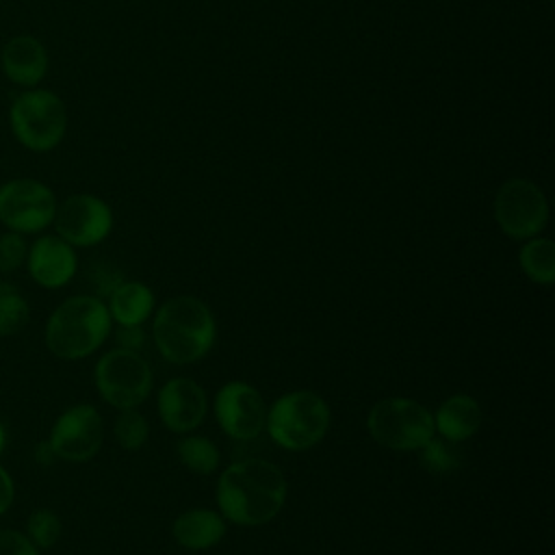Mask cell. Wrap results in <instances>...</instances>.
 I'll return each instance as SVG.
<instances>
[{
    "label": "cell",
    "mask_w": 555,
    "mask_h": 555,
    "mask_svg": "<svg viewBox=\"0 0 555 555\" xmlns=\"http://www.w3.org/2000/svg\"><path fill=\"white\" fill-rule=\"evenodd\" d=\"M48 50L35 35H15L0 50V69L22 89L39 87L48 74Z\"/></svg>",
    "instance_id": "obj_15"
},
{
    "label": "cell",
    "mask_w": 555,
    "mask_h": 555,
    "mask_svg": "<svg viewBox=\"0 0 555 555\" xmlns=\"http://www.w3.org/2000/svg\"><path fill=\"white\" fill-rule=\"evenodd\" d=\"M113 436L121 449L139 451L147 442V436H150L147 418L137 408L119 410V414L115 416V423H113Z\"/></svg>",
    "instance_id": "obj_22"
},
{
    "label": "cell",
    "mask_w": 555,
    "mask_h": 555,
    "mask_svg": "<svg viewBox=\"0 0 555 555\" xmlns=\"http://www.w3.org/2000/svg\"><path fill=\"white\" fill-rule=\"evenodd\" d=\"M4 444H7V431H4V425L0 423V453L4 451Z\"/></svg>",
    "instance_id": "obj_30"
},
{
    "label": "cell",
    "mask_w": 555,
    "mask_h": 555,
    "mask_svg": "<svg viewBox=\"0 0 555 555\" xmlns=\"http://www.w3.org/2000/svg\"><path fill=\"white\" fill-rule=\"evenodd\" d=\"M160 423L173 434H191L208 414V397L191 377H173L163 384L156 397Z\"/></svg>",
    "instance_id": "obj_13"
},
{
    "label": "cell",
    "mask_w": 555,
    "mask_h": 555,
    "mask_svg": "<svg viewBox=\"0 0 555 555\" xmlns=\"http://www.w3.org/2000/svg\"><path fill=\"white\" fill-rule=\"evenodd\" d=\"M421 453V466L431 475H447L460 468L462 460L457 453L455 442H449L444 438H431L425 447L418 449Z\"/></svg>",
    "instance_id": "obj_24"
},
{
    "label": "cell",
    "mask_w": 555,
    "mask_h": 555,
    "mask_svg": "<svg viewBox=\"0 0 555 555\" xmlns=\"http://www.w3.org/2000/svg\"><path fill=\"white\" fill-rule=\"evenodd\" d=\"M152 338L167 362L178 366L193 364L212 349L217 321L199 297L176 295L156 308Z\"/></svg>",
    "instance_id": "obj_2"
},
{
    "label": "cell",
    "mask_w": 555,
    "mask_h": 555,
    "mask_svg": "<svg viewBox=\"0 0 555 555\" xmlns=\"http://www.w3.org/2000/svg\"><path fill=\"white\" fill-rule=\"evenodd\" d=\"M30 319L28 299L13 284H0V336L20 334Z\"/></svg>",
    "instance_id": "obj_21"
},
{
    "label": "cell",
    "mask_w": 555,
    "mask_h": 555,
    "mask_svg": "<svg viewBox=\"0 0 555 555\" xmlns=\"http://www.w3.org/2000/svg\"><path fill=\"white\" fill-rule=\"evenodd\" d=\"M9 128L22 147L50 152L67 132L65 102L50 89H22L9 104Z\"/></svg>",
    "instance_id": "obj_5"
},
{
    "label": "cell",
    "mask_w": 555,
    "mask_h": 555,
    "mask_svg": "<svg viewBox=\"0 0 555 555\" xmlns=\"http://www.w3.org/2000/svg\"><path fill=\"white\" fill-rule=\"evenodd\" d=\"M215 418L232 440H254L264 431L267 403L260 390L247 382H225L215 395Z\"/></svg>",
    "instance_id": "obj_12"
},
{
    "label": "cell",
    "mask_w": 555,
    "mask_h": 555,
    "mask_svg": "<svg viewBox=\"0 0 555 555\" xmlns=\"http://www.w3.org/2000/svg\"><path fill=\"white\" fill-rule=\"evenodd\" d=\"M93 382L100 399L115 410L141 405L154 384L152 366L139 351L115 347L98 358Z\"/></svg>",
    "instance_id": "obj_7"
},
{
    "label": "cell",
    "mask_w": 555,
    "mask_h": 555,
    "mask_svg": "<svg viewBox=\"0 0 555 555\" xmlns=\"http://www.w3.org/2000/svg\"><path fill=\"white\" fill-rule=\"evenodd\" d=\"M24 533L30 538V542L39 551H48L59 542V538L63 533V522L54 509L37 507L28 514Z\"/></svg>",
    "instance_id": "obj_23"
},
{
    "label": "cell",
    "mask_w": 555,
    "mask_h": 555,
    "mask_svg": "<svg viewBox=\"0 0 555 555\" xmlns=\"http://www.w3.org/2000/svg\"><path fill=\"white\" fill-rule=\"evenodd\" d=\"M286 492V477L273 462L247 457L221 470L215 496L219 514L228 522L258 527L282 512Z\"/></svg>",
    "instance_id": "obj_1"
},
{
    "label": "cell",
    "mask_w": 555,
    "mask_h": 555,
    "mask_svg": "<svg viewBox=\"0 0 555 555\" xmlns=\"http://www.w3.org/2000/svg\"><path fill=\"white\" fill-rule=\"evenodd\" d=\"M115 340H117V347L121 349H128V351H139L145 347L147 343V336L143 332L141 325H117L115 330Z\"/></svg>",
    "instance_id": "obj_27"
},
{
    "label": "cell",
    "mask_w": 555,
    "mask_h": 555,
    "mask_svg": "<svg viewBox=\"0 0 555 555\" xmlns=\"http://www.w3.org/2000/svg\"><path fill=\"white\" fill-rule=\"evenodd\" d=\"M0 555H41V551L24 531L4 527L0 529Z\"/></svg>",
    "instance_id": "obj_26"
},
{
    "label": "cell",
    "mask_w": 555,
    "mask_h": 555,
    "mask_svg": "<svg viewBox=\"0 0 555 555\" xmlns=\"http://www.w3.org/2000/svg\"><path fill=\"white\" fill-rule=\"evenodd\" d=\"M494 221L514 241L538 236L548 221V202L542 189L525 178L503 182L494 195Z\"/></svg>",
    "instance_id": "obj_9"
},
{
    "label": "cell",
    "mask_w": 555,
    "mask_h": 555,
    "mask_svg": "<svg viewBox=\"0 0 555 555\" xmlns=\"http://www.w3.org/2000/svg\"><path fill=\"white\" fill-rule=\"evenodd\" d=\"M35 460H37L39 464H43V466H48V464H52V462L56 460V455H54V451H52V447H50L48 440H41V442L35 447Z\"/></svg>",
    "instance_id": "obj_29"
},
{
    "label": "cell",
    "mask_w": 555,
    "mask_h": 555,
    "mask_svg": "<svg viewBox=\"0 0 555 555\" xmlns=\"http://www.w3.org/2000/svg\"><path fill=\"white\" fill-rule=\"evenodd\" d=\"M332 412L327 401L312 390H291L267 408L264 429L269 438L286 451L317 447L330 431Z\"/></svg>",
    "instance_id": "obj_4"
},
{
    "label": "cell",
    "mask_w": 555,
    "mask_h": 555,
    "mask_svg": "<svg viewBox=\"0 0 555 555\" xmlns=\"http://www.w3.org/2000/svg\"><path fill=\"white\" fill-rule=\"evenodd\" d=\"M113 332L104 299L95 295H72L48 317L43 343L59 360H82L95 353Z\"/></svg>",
    "instance_id": "obj_3"
},
{
    "label": "cell",
    "mask_w": 555,
    "mask_h": 555,
    "mask_svg": "<svg viewBox=\"0 0 555 555\" xmlns=\"http://www.w3.org/2000/svg\"><path fill=\"white\" fill-rule=\"evenodd\" d=\"M176 453L182 466L195 475H210L219 468L221 462L219 447L210 438L197 434L182 436L176 442Z\"/></svg>",
    "instance_id": "obj_20"
},
{
    "label": "cell",
    "mask_w": 555,
    "mask_h": 555,
    "mask_svg": "<svg viewBox=\"0 0 555 555\" xmlns=\"http://www.w3.org/2000/svg\"><path fill=\"white\" fill-rule=\"evenodd\" d=\"M28 241L20 232L0 234V273H15L26 264Z\"/></svg>",
    "instance_id": "obj_25"
},
{
    "label": "cell",
    "mask_w": 555,
    "mask_h": 555,
    "mask_svg": "<svg viewBox=\"0 0 555 555\" xmlns=\"http://www.w3.org/2000/svg\"><path fill=\"white\" fill-rule=\"evenodd\" d=\"M371 438L392 451H418L434 436V414L410 397H386L373 403L366 414Z\"/></svg>",
    "instance_id": "obj_6"
},
{
    "label": "cell",
    "mask_w": 555,
    "mask_h": 555,
    "mask_svg": "<svg viewBox=\"0 0 555 555\" xmlns=\"http://www.w3.org/2000/svg\"><path fill=\"white\" fill-rule=\"evenodd\" d=\"M59 199L54 191L35 178H11L0 184V223L24 236L52 225Z\"/></svg>",
    "instance_id": "obj_8"
},
{
    "label": "cell",
    "mask_w": 555,
    "mask_h": 555,
    "mask_svg": "<svg viewBox=\"0 0 555 555\" xmlns=\"http://www.w3.org/2000/svg\"><path fill=\"white\" fill-rule=\"evenodd\" d=\"M173 540L186 551H208L225 535V518L210 507H191L171 525Z\"/></svg>",
    "instance_id": "obj_16"
},
{
    "label": "cell",
    "mask_w": 555,
    "mask_h": 555,
    "mask_svg": "<svg viewBox=\"0 0 555 555\" xmlns=\"http://www.w3.org/2000/svg\"><path fill=\"white\" fill-rule=\"evenodd\" d=\"M483 421V410L479 401L470 395L457 392L447 397L436 414H434V429L440 434V438L449 442H464L470 436L477 434Z\"/></svg>",
    "instance_id": "obj_17"
},
{
    "label": "cell",
    "mask_w": 555,
    "mask_h": 555,
    "mask_svg": "<svg viewBox=\"0 0 555 555\" xmlns=\"http://www.w3.org/2000/svg\"><path fill=\"white\" fill-rule=\"evenodd\" d=\"M106 299L111 321L117 325H143L156 306L152 288L137 280H124Z\"/></svg>",
    "instance_id": "obj_18"
},
{
    "label": "cell",
    "mask_w": 555,
    "mask_h": 555,
    "mask_svg": "<svg viewBox=\"0 0 555 555\" xmlns=\"http://www.w3.org/2000/svg\"><path fill=\"white\" fill-rule=\"evenodd\" d=\"M26 269L30 280L41 288H63L78 271L76 247H72L59 234H41L28 245Z\"/></svg>",
    "instance_id": "obj_14"
},
{
    "label": "cell",
    "mask_w": 555,
    "mask_h": 555,
    "mask_svg": "<svg viewBox=\"0 0 555 555\" xmlns=\"http://www.w3.org/2000/svg\"><path fill=\"white\" fill-rule=\"evenodd\" d=\"M104 440V421L95 405L74 403L52 423L48 442L56 460L80 464L95 457Z\"/></svg>",
    "instance_id": "obj_10"
},
{
    "label": "cell",
    "mask_w": 555,
    "mask_h": 555,
    "mask_svg": "<svg viewBox=\"0 0 555 555\" xmlns=\"http://www.w3.org/2000/svg\"><path fill=\"white\" fill-rule=\"evenodd\" d=\"M518 262L531 282L540 286H551L555 282V243L551 238H527L518 251Z\"/></svg>",
    "instance_id": "obj_19"
},
{
    "label": "cell",
    "mask_w": 555,
    "mask_h": 555,
    "mask_svg": "<svg viewBox=\"0 0 555 555\" xmlns=\"http://www.w3.org/2000/svg\"><path fill=\"white\" fill-rule=\"evenodd\" d=\"M13 501H15V481L11 473L0 464V516L9 512Z\"/></svg>",
    "instance_id": "obj_28"
},
{
    "label": "cell",
    "mask_w": 555,
    "mask_h": 555,
    "mask_svg": "<svg viewBox=\"0 0 555 555\" xmlns=\"http://www.w3.org/2000/svg\"><path fill=\"white\" fill-rule=\"evenodd\" d=\"M52 225L54 234L72 247H93L111 234L113 210L98 195L76 193L56 206Z\"/></svg>",
    "instance_id": "obj_11"
}]
</instances>
